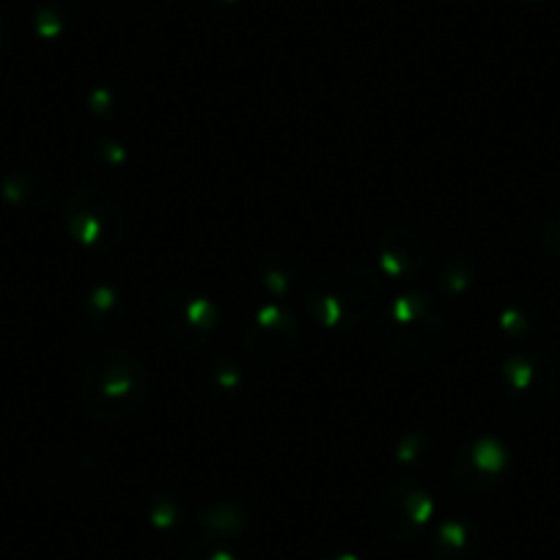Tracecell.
I'll use <instances>...</instances> for the list:
<instances>
[{"label":"cell","instance_id":"ffe728a7","mask_svg":"<svg viewBox=\"0 0 560 560\" xmlns=\"http://www.w3.org/2000/svg\"><path fill=\"white\" fill-rule=\"evenodd\" d=\"M3 34H7V25H3V18H0V45H3Z\"/></svg>","mask_w":560,"mask_h":560},{"label":"cell","instance_id":"e0dca14e","mask_svg":"<svg viewBox=\"0 0 560 560\" xmlns=\"http://www.w3.org/2000/svg\"><path fill=\"white\" fill-rule=\"evenodd\" d=\"M538 242H541V250L547 253V256L560 258V207L555 209L547 220H544Z\"/></svg>","mask_w":560,"mask_h":560},{"label":"cell","instance_id":"8992f818","mask_svg":"<svg viewBox=\"0 0 560 560\" xmlns=\"http://www.w3.org/2000/svg\"><path fill=\"white\" fill-rule=\"evenodd\" d=\"M158 319L174 343L185 349H203L220 327V311L198 289L168 287L158 300Z\"/></svg>","mask_w":560,"mask_h":560},{"label":"cell","instance_id":"7a4b0ae2","mask_svg":"<svg viewBox=\"0 0 560 560\" xmlns=\"http://www.w3.org/2000/svg\"><path fill=\"white\" fill-rule=\"evenodd\" d=\"M454 325L432 298L420 292L398 294L376 322V341L404 365H427L448 349Z\"/></svg>","mask_w":560,"mask_h":560},{"label":"cell","instance_id":"9c48e42d","mask_svg":"<svg viewBox=\"0 0 560 560\" xmlns=\"http://www.w3.org/2000/svg\"><path fill=\"white\" fill-rule=\"evenodd\" d=\"M303 341L298 319L283 305L267 303L253 314L245 327L247 352L261 360H283L298 352Z\"/></svg>","mask_w":560,"mask_h":560},{"label":"cell","instance_id":"5b68a950","mask_svg":"<svg viewBox=\"0 0 560 560\" xmlns=\"http://www.w3.org/2000/svg\"><path fill=\"white\" fill-rule=\"evenodd\" d=\"M503 393L516 412L544 418L558 404V371L541 352H516L500 369Z\"/></svg>","mask_w":560,"mask_h":560},{"label":"cell","instance_id":"6da1fadb","mask_svg":"<svg viewBox=\"0 0 560 560\" xmlns=\"http://www.w3.org/2000/svg\"><path fill=\"white\" fill-rule=\"evenodd\" d=\"M152 390L149 365L124 347H102L91 354L80 376V407L96 423H121L132 418Z\"/></svg>","mask_w":560,"mask_h":560},{"label":"cell","instance_id":"ba28073f","mask_svg":"<svg viewBox=\"0 0 560 560\" xmlns=\"http://www.w3.org/2000/svg\"><path fill=\"white\" fill-rule=\"evenodd\" d=\"M511 456L503 443L492 438H476L456 451L451 459V481L467 494H483L498 489L505 481Z\"/></svg>","mask_w":560,"mask_h":560},{"label":"cell","instance_id":"5bb4252c","mask_svg":"<svg viewBox=\"0 0 560 560\" xmlns=\"http://www.w3.org/2000/svg\"><path fill=\"white\" fill-rule=\"evenodd\" d=\"M207 390L212 393L214 398H236L242 390V374L240 365L231 363L229 358H218L209 363L207 371Z\"/></svg>","mask_w":560,"mask_h":560},{"label":"cell","instance_id":"9a60e30c","mask_svg":"<svg viewBox=\"0 0 560 560\" xmlns=\"http://www.w3.org/2000/svg\"><path fill=\"white\" fill-rule=\"evenodd\" d=\"M201 525L203 530H207V536H234L236 530L242 527L240 522V511L234 509V505H220V509H209L207 514L201 516Z\"/></svg>","mask_w":560,"mask_h":560},{"label":"cell","instance_id":"ac0fdd59","mask_svg":"<svg viewBox=\"0 0 560 560\" xmlns=\"http://www.w3.org/2000/svg\"><path fill=\"white\" fill-rule=\"evenodd\" d=\"M500 325H503V330H511V332H525L527 327V319L525 314H520V308H509L503 316H500Z\"/></svg>","mask_w":560,"mask_h":560},{"label":"cell","instance_id":"d6986e66","mask_svg":"<svg viewBox=\"0 0 560 560\" xmlns=\"http://www.w3.org/2000/svg\"><path fill=\"white\" fill-rule=\"evenodd\" d=\"M319 560H363V558L354 552H332V555H325V558H319Z\"/></svg>","mask_w":560,"mask_h":560},{"label":"cell","instance_id":"8fae6325","mask_svg":"<svg viewBox=\"0 0 560 560\" xmlns=\"http://www.w3.org/2000/svg\"><path fill=\"white\" fill-rule=\"evenodd\" d=\"M83 316L94 332H113L121 327L127 316V300L116 287H96L91 289L89 298L83 300Z\"/></svg>","mask_w":560,"mask_h":560},{"label":"cell","instance_id":"3957f363","mask_svg":"<svg viewBox=\"0 0 560 560\" xmlns=\"http://www.w3.org/2000/svg\"><path fill=\"white\" fill-rule=\"evenodd\" d=\"M382 287L385 278L371 264H338L305 287V311L325 330L352 332L374 314Z\"/></svg>","mask_w":560,"mask_h":560},{"label":"cell","instance_id":"2e32d148","mask_svg":"<svg viewBox=\"0 0 560 560\" xmlns=\"http://www.w3.org/2000/svg\"><path fill=\"white\" fill-rule=\"evenodd\" d=\"M179 560H236V555L220 538L201 536L192 544H187Z\"/></svg>","mask_w":560,"mask_h":560},{"label":"cell","instance_id":"4fadbf2b","mask_svg":"<svg viewBox=\"0 0 560 560\" xmlns=\"http://www.w3.org/2000/svg\"><path fill=\"white\" fill-rule=\"evenodd\" d=\"M0 196L18 209H42L50 201V185L42 174L34 171H14L0 185Z\"/></svg>","mask_w":560,"mask_h":560},{"label":"cell","instance_id":"52a82bcc","mask_svg":"<svg viewBox=\"0 0 560 560\" xmlns=\"http://www.w3.org/2000/svg\"><path fill=\"white\" fill-rule=\"evenodd\" d=\"M434 516V498L412 478H396L380 492L374 520L393 541H412L427 530Z\"/></svg>","mask_w":560,"mask_h":560},{"label":"cell","instance_id":"30bf717a","mask_svg":"<svg viewBox=\"0 0 560 560\" xmlns=\"http://www.w3.org/2000/svg\"><path fill=\"white\" fill-rule=\"evenodd\" d=\"M429 261V247L409 225H390L380 242V272L396 283H412Z\"/></svg>","mask_w":560,"mask_h":560},{"label":"cell","instance_id":"277c9868","mask_svg":"<svg viewBox=\"0 0 560 560\" xmlns=\"http://www.w3.org/2000/svg\"><path fill=\"white\" fill-rule=\"evenodd\" d=\"M61 223L69 240L83 250L107 256L116 250L127 234V218L116 198L102 187H78L61 203Z\"/></svg>","mask_w":560,"mask_h":560},{"label":"cell","instance_id":"7c38bea8","mask_svg":"<svg viewBox=\"0 0 560 560\" xmlns=\"http://www.w3.org/2000/svg\"><path fill=\"white\" fill-rule=\"evenodd\" d=\"M478 549V530L462 520H445L432 533V555L438 560H467Z\"/></svg>","mask_w":560,"mask_h":560}]
</instances>
